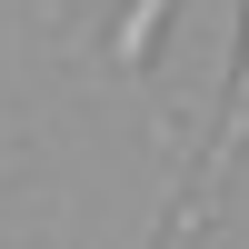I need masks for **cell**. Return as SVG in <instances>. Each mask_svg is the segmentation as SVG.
Returning a JSON list of instances; mask_svg holds the SVG:
<instances>
[{
    "label": "cell",
    "mask_w": 249,
    "mask_h": 249,
    "mask_svg": "<svg viewBox=\"0 0 249 249\" xmlns=\"http://www.w3.org/2000/svg\"><path fill=\"white\" fill-rule=\"evenodd\" d=\"M179 0H130V10L110 20V60L120 70H150V50H160V20H170Z\"/></svg>",
    "instance_id": "1"
},
{
    "label": "cell",
    "mask_w": 249,
    "mask_h": 249,
    "mask_svg": "<svg viewBox=\"0 0 249 249\" xmlns=\"http://www.w3.org/2000/svg\"><path fill=\"white\" fill-rule=\"evenodd\" d=\"M210 210H219V179H199V190H190V210H179V219H170V230H160L150 249H199V230H210Z\"/></svg>",
    "instance_id": "2"
}]
</instances>
